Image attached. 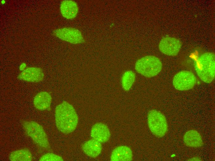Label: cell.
<instances>
[{"instance_id": "obj_1", "label": "cell", "mask_w": 215, "mask_h": 161, "mask_svg": "<svg viewBox=\"0 0 215 161\" xmlns=\"http://www.w3.org/2000/svg\"><path fill=\"white\" fill-rule=\"evenodd\" d=\"M56 126L62 133L68 134L76 128L78 123V117L73 106L64 101L56 107L55 111Z\"/></svg>"}, {"instance_id": "obj_2", "label": "cell", "mask_w": 215, "mask_h": 161, "mask_svg": "<svg viewBox=\"0 0 215 161\" xmlns=\"http://www.w3.org/2000/svg\"><path fill=\"white\" fill-rule=\"evenodd\" d=\"M215 55L206 52L200 55L195 63L196 72L200 79L206 83L212 82L215 77Z\"/></svg>"}, {"instance_id": "obj_3", "label": "cell", "mask_w": 215, "mask_h": 161, "mask_svg": "<svg viewBox=\"0 0 215 161\" xmlns=\"http://www.w3.org/2000/svg\"><path fill=\"white\" fill-rule=\"evenodd\" d=\"M162 67V63L159 59L152 55L146 56L139 59L135 65L137 72L147 77L156 76Z\"/></svg>"}, {"instance_id": "obj_4", "label": "cell", "mask_w": 215, "mask_h": 161, "mask_svg": "<svg viewBox=\"0 0 215 161\" xmlns=\"http://www.w3.org/2000/svg\"><path fill=\"white\" fill-rule=\"evenodd\" d=\"M22 124L27 135L36 145L44 149L49 148V144L47 134L40 124L32 120L24 121Z\"/></svg>"}, {"instance_id": "obj_5", "label": "cell", "mask_w": 215, "mask_h": 161, "mask_svg": "<svg viewBox=\"0 0 215 161\" xmlns=\"http://www.w3.org/2000/svg\"><path fill=\"white\" fill-rule=\"evenodd\" d=\"M148 124L151 132L155 136L161 137L167 133L168 125L164 115L155 110L150 111L148 115Z\"/></svg>"}, {"instance_id": "obj_6", "label": "cell", "mask_w": 215, "mask_h": 161, "mask_svg": "<svg viewBox=\"0 0 215 161\" xmlns=\"http://www.w3.org/2000/svg\"><path fill=\"white\" fill-rule=\"evenodd\" d=\"M196 78L191 72L183 71L174 76L172 83L174 87L179 90H186L192 88L196 82Z\"/></svg>"}, {"instance_id": "obj_7", "label": "cell", "mask_w": 215, "mask_h": 161, "mask_svg": "<svg viewBox=\"0 0 215 161\" xmlns=\"http://www.w3.org/2000/svg\"><path fill=\"white\" fill-rule=\"evenodd\" d=\"M53 34L61 39L71 43L77 44L84 41L82 33L77 28L71 27L61 28L54 30Z\"/></svg>"}, {"instance_id": "obj_8", "label": "cell", "mask_w": 215, "mask_h": 161, "mask_svg": "<svg viewBox=\"0 0 215 161\" xmlns=\"http://www.w3.org/2000/svg\"><path fill=\"white\" fill-rule=\"evenodd\" d=\"M181 46L178 39L169 37L162 38L159 44V48L163 54L169 56H175L179 52Z\"/></svg>"}, {"instance_id": "obj_9", "label": "cell", "mask_w": 215, "mask_h": 161, "mask_svg": "<svg viewBox=\"0 0 215 161\" xmlns=\"http://www.w3.org/2000/svg\"><path fill=\"white\" fill-rule=\"evenodd\" d=\"M91 136L94 139L101 143L108 141L110 137V132L108 127L101 123H97L92 127Z\"/></svg>"}, {"instance_id": "obj_10", "label": "cell", "mask_w": 215, "mask_h": 161, "mask_svg": "<svg viewBox=\"0 0 215 161\" xmlns=\"http://www.w3.org/2000/svg\"><path fill=\"white\" fill-rule=\"evenodd\" d=\"M44 74L42 70L36 67L28 68L19 75L20 79L29 82H38L43 79Z\"/></svg>"}, {"instance_id": "obj_11", "label": "cell", "mask_w": 215, "mask_h": 161, "mask_svg": "<svg viewBox=\"0 0 215 161\" xmlns=\"http://www.w3.org/2000/svg\"><path fill=\"white\" fill-rule=\"evenodd\" d=\"M60 11L62 16L66 18L72 19L77 16L78 11L77 3L72 0H64L60 6Z\"/></svg>"}, {"instance_id": "obj_12", "label": "cell", "mask_w": 215, "mask_h": 161, "mask_svg": "<svg viewBox=\"0 0 215 161\" xmlns=\"http://www.w3.org/2000/svg\"><path fill=\"white\" fill-rule=\"evenodd\" d=\"M133 153L130 148L125 146H120L113 150L111 156L112 161H129L132 160Z\"/></svg>"}, {"instance_id": "obj_13", "label": "cell", "mask_w": 215, "mask_h": 161, "mask_svg": "<svg viewBox=\"0 0 215 161\" xmlns=\"http://www.w3.org/2000/svg\"><path fill=\"white\" fill-rule=\"evenodd\" d=\"M52 97L46 92L38 93L34 97L33 103L35 107L38 110L43 111L49 108L50 106Z\"/></svg>"}, {"instance_id": "obj_14", "label": "cell", "mask_w": 215, "mask_h": 161, "mask_svg": "<svg viewBox=\"0 0 215 161\" xmlns=\"http://www.w3.org/2000/svg\"><path fill=\"white\" fill-rule=\"evenodd\" d=\"M183 140L186 145L188 146L198 147L203 144L200 134L195 130L187 131L183 136Z\"/></svg>"}, {"instance_id": "obj_15", "label": "cell", "mask_w": 215, "mask_h": 161, "mask_svg": "<svg viewBox=\"0 0 215 161\" xmlns=\"http://www.w3.org/2000/svg\"><path fill=\"white\" fill-rule=\"evenodd\" d=\"M82 149L87 155L93 158L97 157L102 150L101 143L92 139L85 142L82 146Z\"/></svg>"}, {"instance_id": "obj_16", "label": "cell", "mask_w": 215, "mask_h": 161, "mask_svg": "<svg viewBox=\"0 0 215 161\" xmlns=\"http://www.w3.org/2000/svg\"><path fill=\"white\" fill-rule=\"evenodd\" d=\"M9 157L12 161H31L32 159V154L26 149L12 151L10 154Z\"/></svg>"}, {"instance_id": "obj_17", "label": "cell", "mask_w": 215, "mask_h": 161, "mask_svg": "<svg viewBox=\"0 0 215 161\" xmlns=\"http://www.w3.org/2000/svg\"><path fill=\"white\" fill-rule=\"evenodd\" d=\"M135 79V75L132 71H128L123 74L121 79L122 88L126 91H129Z\"/></svg>"}, {"instance_id": "obj_18", "label": "cell", "mask_w": 215, "mask_h": 161, "mask_svg": "<svg viewBox=\"0 0 215 161\" xmlns=\"http://www.w3.org/2000/svg\"><path fill=\"white\" fill-rule=\"evenodd\" d=\"M41 161H62V158L58 155L52 153H47L41 156L39 159Z\"/></svg>"}]
</instances>
